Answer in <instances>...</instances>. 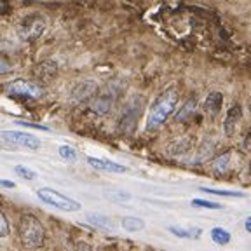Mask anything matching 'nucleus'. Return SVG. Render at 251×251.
Masks as SVG:
<instances>
[{
	"mask_svg": "<svg viewBox=\"0 0 251 251\" xmlns=\"http://www.w3.org/2000/svg\"><path fill=\"white\" fill-rule=\"evenodd\" d=\"M178 91L175 87H169L159 98L153 101V105L150 106L149 117H147V129H157L159 126H162L169 117L173 115L175 108L178 103Z\"/></svg>",
	"mask_w": 251,
	"mask_h": 251,
	"instance_id": "1",
	"label": "nucleus"
},
{
	"mask_svg": "<svg viewBox=\"0 0 251 251\" xmlns=\"http://www.w3.org/2000/svg\"><path fill=\"white\" fill-rule=\"evenodd\" d=\"M18 234H20V241L25 248H39L42 246L46 232L40 224V220L35 215H23L20 218V225H18Z\"/></svg>",
	"mask_w": 251,
	"mask_h": 251,
	"instance_id": "2",
	"label": "nucleus"
},
{
	"mask_svg": "<svg viewBox=\"0 0 251 251\" xmlns=\"http://www.w3.org/2000/svg\"><path fill=\"white\" fill-rule=\"evenodd\" d=\"M37 197H39L42 202L49 204L52 208L56 209H61V211H80L82 209V204L78 202V201L72 199V197L65 196V194L58 192L54 188H49V187H44L37 190Z\"/></svg>",
	"mask_w": 251,
	"mask_h": 251,
	"instance_id": "3",
	"label": "nucleus"
},
{
	"mask_svg": "<svg viewBox=\"0 0 251 251\" xmlns=\"http://www.w3.org/2000/svg\"><path fill=\"white\" fill-rule=\"evenodd\" d=\"M44 30H46V18H42L40 14H31L26 16L20 23L18 33L26 42H33V40H37L42 35Z\"/></svg>",
	"mask_w": 251,
	"mask_h": 251,
	"instance_id": "4",
	"label": "nucleus"
},
{
	"mask_svg": "<svg viewBox=\"0 0 251 251\" xmlns=\"http://www.w3.org/2000/svg\"><path fill=\"white\" fill-rule=\"evenodd\" d=\"M5 93L12 98H40L42 96V87L37 86L33 82H28V80H23V78H16L12 82H9Z\"/></svg>",
	"mask_w": 251,
	"mask_h": 251,
	"instance_id": "5",
	"label": "nucleus"
},
{
	"mask_svg": "<svg viewBox=\"0 0 251 251\" xmlns=\"http://www.w3.org/2000/svg\"><path fill=\"white\" fill-rule=\"evenodd\" d=\"M0 138L11 145L16 147H23V149L28 150H39L40 149V141L37 140L35 136H31L28 133H23V131H2Z\"/></svg>",
	"mask_w": 251,
	"mask_h": 251,
	"instance_id": "6",
	"label": "nucleus"
},
{
	"mask_svg": "<svg viewBox=\"0 0 251 251\" xmlns=\"http://www.w3.org/2000/svg\"><path fill=\"white\" fill-rule=\"evenodd\" d=\"M87 162L89 166H93L94 169H100V171H106V173H126L127 168L117 162L106 161V159H96V157H87Z\"/></svg>",
	"mask_w": 251,
	"mask_h": 251,
	"instance_id": "7",
	"label": "nucleus"
},
{
	"mask_svg": "<svg viewBox=\"0 0 251 251\" xmlns=\"http://www.w3.org/2000/svg\"><path fill=\"white\" fill-rule=\"evenodd\" d=\"M224 106V94L218 93V91H213L208 94V98L204 101V110L211 115H216Z\"/></svg>",
	"mask_w": 251,
	"mask_h": 251,
	"instance_id": "8",
	"label": "nucleus"
},
{
	"mask_svg": "<svg viewBox=\"0 0 251 251\" xmlns=\"http://www.w3.org/2000/svg\"><path fill=\"white\" fill-rule=\"evenodd\" d=\"M241 106L239 105H234L230 110L227 112V117H225L224 121V126H225V133H227V136H232L234 134V129H235V124L239 122L241 119Z\"/></svg>",
	"mask_w": 251,
	"mask_h": 251,
	"instance_id": "9",
	"label": "nucleus"
},
{
	"mask_svg": "<svg viewBox=\"0 0 251 251\" xmlns=\"http://www.w3.org/2000/svg\"><path fill=\"white\" fill-rule=\"evenodd\" d=\"M86 220L89 222L91 225L103 228V230H112V228H114V225H112V220H110L108 216H105V215H100V213H87Z\"/></svg>",
	"mask_w": 251,
	"mask_h": 251,
	"instance_id": "10",
	"label": "nucleus"
},
{
	"mask_svg": "<svg viewBox=\"0 0 251 251\" xmlns=\"http://www.w3.org/2000/svg\"><path fill=\"white\" fill-rule=\"evenodd\" d=\"M96 89H98V86H96V82H93V80H89V82H82V84H78V86L74 89V93H72V96H74V100H84V98H89L91 94L96 93Z\"/></svg>",
	"mask_w": 251,
	"mask_h": 251,
	"instance_id": "11",
	"label": "nucleus"
},
{
	"mask_svg": "<svg viewBox=\"0 0 251 251\" xmlns=\"http://www.w3.org/2000/svg\"><path fill=\"white\" fill-rule=\"evenodd\" d=\"M169 232L175 234L180 239H199L201 237V228L192 227V228H181V227H169Z\"/></svg>",
	"mask_w": 251,
	"mask_h": 251,
	"instance_id": "12",
	"label": "nucleus"
},
{
	"mask_svg": "<svg viewBox=\"0 0 251 251\" xmlns=\"http://www.w3.org/2000/svg\"><path fill=\"white\" fill-rule=\"evenodd\" d=\"M122 228L127 232H140L145 228V222L136 216H124L122 218Z\"/></svg>",
	"mask_w": 251,
	"mask_h": 251,
	"instance_id": "13",
	"label": "nucleus"
},
{
	"mask_svg": "<svg viewBox=\"0 0 251 251\" xmlns=\"http://www.w3.org/2000/svg\"><path fill=\"white\" fill-rule=\"evenodd\" d=\"M190 147H192L190 138H180V140L175 141L173 145H169V153H171V155H180V153L188 152Z\"/></svg>",
	"mask_w": 251,
	"mask_h": 251,
	"instance_id": "14",
	"label": "nucleus"
},
{
	"mask_svg": "<svg viewBox=\"0 0 251 251\" xmlns=\"http://www.w3.org/2000/svg\"><path fill=\"white\" fill-rule=\"evenodd\" d=\"M211 239H213V243L215 244H220V246H225V244H228L230 243V234H228L225 228H222V227H215V228H211Z\"/></svg>",
	"mask_w": 251,
	"mask_h": 251,
	"instance_id": "15",
	"label": "nucleus"
},
{
	"mask_svg": "<svg viewBox=\"0 0 251 251\" xmlns=\"http://www.w3.org/2000/svg\"><path fill=\"white\" fill-rule=\"evenodd\" d=\"M196 105H197V103H196V100H194V98H192V100H188V101L185 103L183 106H181L180 112H178V114L175 115V119H176L178 122L187 121V119L190 117V115H192L194 112H196Z\"/></svg>",
	"mask_w": 251,
	"mask_h": 251,
	"instance_id": "16",
	"label": "nucleus"
},
{
	"mask_svg": "<svg viewBox=\"0 0 251 251\" xmlns=\"http://www.w3.org/2000/svg\"><path fill=\"white\" fill-rule=\"evenodd\" d=\"M230 152H225L222 153L220 157H216L215 162H213V169H215V173H225L228 169V166H230Z\"/></svg>",
	"mask_w": 251,
	"mask_h": 251,
	"instance_id": "17",
	"label": "nucleus"
},
{
	"mask_svg": "<svg viewBox=\"0 0 251 251\" xmlns=\"http://www.w3.org/2000/svg\"><path fill=\"white\" fill-rule=\"evenodd\" d=\"M58 153L63 161H67V162H74L75 159H77V152H75V149L70 145H61L58 149Z\"/></svg>",
	"mask_w": 251,
	"mask_h": 251,
	"instance_id": "18",
	"label": "nucleus"
},
{
	"mask_svg": "<svg viewBox=\"0 0 251 251\" xmlns=\"http://www.w3.org/2000/svg\"><path fill=\"white\" fill-rule=\"evenodd\" d=\"M14 173L20 178H25V180H35V178H37V173L35 171H31L30 168H26V166H21V164L16 166Z\"/></svg>",
	"mask_w": 251,
	"mask_h": 251,
	"instance_id": "19",
	"label": "nucleus"
},
{
	"mask_svg": "<svg viewBox=\"0 0 251 251\" xmlns=\"http://www.w3.org/2000/svg\"><path fill=\"white\" fill-rule=\"evenodd\" d=\"M202 192H208V194H216V196H227V197H244L243 192H232V190H218V188H206V187H201Z\"/></svg>",
	"mask_w": 251,
	"mask_h": 251,
	"instance_id": "20",
	"label": "nucleus"
},
{
	"mask_svg": "<svg viewBox=\"0 0 251 251\" xmlns=\"http://www.w3.org/2000/svg\"><path fill=\"white\" fill-rule=\"evenodd\" d=\"M9 234H11V225L5 213L0 209V237H9Z\"/></svg>",
	"mask_w": 251,
	"mask_h": 251,
	"instance_id": "21",
	"label": "nucleus"
},
{
	"mask_svg": "<svg viewBox=\"0 0 251 251\" xmlns=\"http://www.w3.org/2000/svg\"><path fill=\"white\" fill-rule=\"evenodd\" d=\"M194 206L197 208H208V209H222L218 202H211V201H204V199H194L192 201Z\"/></svg>",
	"mask_w": 251,
	"mask_h": 251,
	"instance_id": "22",
	"label": "nucleus"
},
{
	"mask_svg": "<svg viewBox=\"0 0 251 251\" xmlns=\"http://www.w3.org/2000/svg\"><path fill=\"white\" fill-rule=\"evenodd\" d=\"M93 108L96 110V114H106V112L110 110V101L105 98H100L98 101L93 105Z\"/></svg>",
	"mask_w": 251,
	"mask_h": 251,
	"instance_id": "23",
	"label": "nucleus"
},
{
	"mask_svg": "<svg viewBox=\"0 0 251 251\" xmlns=\"http://www.w3.org/2000/svg\"><path fill=\"white\" fill-rule=\"evenodd\" d=\"M20 126H26V127H33V129H40V131H51L47 126H40V124H33V122H18Z\"/></svg>",
	"mask_w": 251,
	"mask_h": 251,
	"instance_id": "24",
	"label": "nucleus"
},
{
	"mask_svg": "<svg viewBox=\"0 0 251 251\" xmlns=\"http://www.w3.org/2000/svg\"><path fill=\"white\" fill-rule=\"evenodd\" d=\"M108 197H110L112 201H129V199H131V196H129L127 192H117L115 196L112 194V196H108Z\"/></svg>",
	"mask_w": 251,
	"mask_h": 251,
	"instance_id": "25",
	"label": "nucleus"
},
{
	"mask_svg": "<svg viewBox=\"0 0 251 251\" xmlns=\"http://www.w3.org/2000/svg\"><path fill=\"white\" fill-rule=\"evenodd\" d=\"M243 149H244V150H248V152H250V150H251V129L248 131L246 134H244V140H243Z\"/></svg>",
	"mask_w": 251,
	"mask_h": 251,
	"instance_id": "26",
	"label": "nucleus"
},
{
	"mask_svg": "<svg viewBox=\"0 0 251 251\" xmlns=\"http://www.w3.org/2000/svg\"><path fill=\"white\" fill-rule=\"evenodd\" d=\"M9 70H11V63H9L7 59L0 58V74H7Z\"/></svg>",
	"mask_w": 251,
	"mask_h": 251,
	"instance_id": "27",
	"label": "nucleus"
},
{
	"mask_svg": "<svg viewBox=\"0 0 251 251\" xmlns=\"http://www.w3.org/2000/svg\"><path fill=\"white\" fill-rule=\"evenodd\" d=\"M0 187H5V188H14L16 183L11 180H0Z\"/></svg>",
	"mask_w": 251,
	"mask_h": 251,
	"instance_id": "28",
	"label": "nucleus"
},
{
	"mask_svg": "<svg viewBox=\"0 0 251 251\" xmlns=\"http://www.w3.org/2000/svg\"><path fill=\"white\" fill-rule=\"evenodd\" d=\"M244 228H246V230L251 234V216H248L246 222H244Z\"/></svg>",
	"mask_w": 251,
	"mask_h": 251,
	"instance_id": "29",
	"label": "nucleus"
},
{
	"mask_svg": "<svg viewBox=\"0 0 251 251\" xmlns=\"http://www.w3.org/2000/svg\"><path fill=\"white\" fill-rule=\"evenodd\" d=\"M23 2H40V0H23Z\"/></svg>",
	"mask_w": 251,
	"mask_h": 251,
	"instance_id": "30",
	"label": "nucleus"
},
{
	"mask_svg": "<svg viewBox=\"0 0 251 251\" xmlns=\"http://www.w3.org/2000/svg\"><path fill=\"white\" fill-rule=\"evenodd\" d=\"M0 147H2V145H0Z\"/></svg>",
	"mask_w": 251,
	"mask_h": 251,
	"instance_id": "31",
	"label": "nucleus"
}]
</instances>
